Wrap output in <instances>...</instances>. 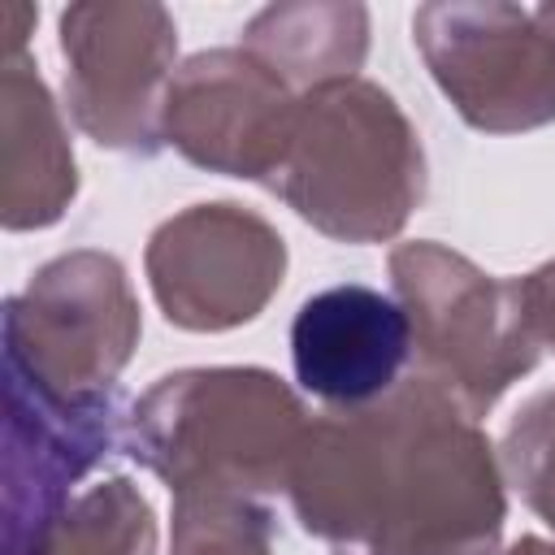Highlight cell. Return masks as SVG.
I'll return each instance as SVG.
<instances>
[{"mask_svg":"<svg viewBox=\"0 0 555 555\" xmlns=\"http://www.w3.org/2000/svg\"><path fill=\"white\" fill-rule=\"evenodd\" d=\"M525 291V299H533V321H542V330L555 338V264L551 269H542V273H533V282H525L520 286Z\"/></svg>","mask_w":555,"mask_h":555,"instance_id":"10","label":"cell"},{"mask_svg":"<svg viewBox=\"0 0 555 555\" xmlns=\"http://www.w3.org/2000/svg\"><path fill=\"white\" fill-rule=\"evenodd\" d=\"M291 117L295 108L282 100L278 69L238 52L195 56L178 87H169L165 104L169 139L191 160L238 178H264L278 169Z\"/></svg>","mask_w":555,"mask_h":555,"instance_id":"8","label":"cell"},{"mask_svg":"<svg viewBox=\"0 0 555 555\" xmlns=\"http://www.w3.org/2000/svg\"><path fill=\"white\" fill-rule=\"evenodd\" d=\"M165 317L191 330H221L256 317L282 278V238L234 204H204L169 221L147 251Z\"/></svg>","mask_w":555,"mask_h":555,"instance_id":"4","label":"cell"},{"mask_svg":"<svg viewBox=\"0 0 555 555\" xmlns=\"http://www.w3.org/2000/svg\"><path fill=\"white\" fill-rule=\"evenodd\" d=\"M291 494L334 555H490L503 525L490 447L434 382L317 425Z\"/></svg>","mask_w":555,"mask_h":555,"instance_id":"1","label":"cell"},{"mask_svg":"<svg viewBox=\"0 0 555 555\" xmlns=\"http://www.w3.org/2000/svg\"><path fill=\"white\" fill-rule=\"evenodd\" d=\"M61 52L78 121L108 147L152 152L156 87L173 56L169 17L160 9L78 4L61 17Z\"/></svg>","mask_w":555,"mask_h":555,"instance_id":"5","label":"cell"},{"mask_svg":"<svg viewBox=\"0 0 555 555\" xmlns=\"http://www.w3.org/2000/svg\"><path fill=\"white\" fill-rule=\"evenodd\" d=\"M395 282L412 308L408 321L425 334V364L442 373L438 386H455L468 412L490 408L499 395L468 330H477L507 356L533 364L538 351L525 334L529 317H520V286L490 282L468 260L447 256L438 247H403L395 256Z\"/></svg>","mask_w":555,"mask_h":555,"instance_id":"6","label":"cell"},{"mask_svg":"<svg viewBox=\"0 0 555 555\" xmlns=\"http://www.w3.org/2000/svg\"><path fill=\"white\" fill-rule=\"evenodd\" d=\"M408 356V308L364 282L317 291L291 321L295 377L308 395L334 408H369L386 399L399 386Z\"/></svg>","mask_w":555,"mask_h":555,"instance_id":"7","label":"cell"},{"mask_svg":"<svg viewBox=\"0 0 555 555\" xmlns=\"http://www.w3.org/2000/svg\"><path fill=\"white\" fill-rule=\"evenodd\" d=\"M416 39L473 126L516 130L555 117V9L429 4L416 13Z\"/></svg>","mask_w":555,"mask_h":555,"instance_id":"3","label":"cell"},{"mask_svg":"<svg viewBox=\"0 0 555 555\" xmlns=\"http://www.w3.org/2000/svg\"><path fill=\"white\" fill-rule=\"evenodd\" d=\"M134 338V308L117 260L65 256L48 264L4 317L9 369L65 403L104 399Z\"/></svg>","mask_w":555,"mask_h":555,"instance_id":"2","label":"cell"},{"mask_svg":"<svg viewBox=\"0 0 555 555\" xmlns=\"http://www.w3.org/2000/svg\"><path fill=\"white\" fill-rule=\"evenodd\" d=\"M507 455L529 503L555 525V421L542 395L525 408V416H516L507 434Z\"/></svg>","mask_w":555,"mask_h":555,"instance_id":"9","label":"cell"},{"mask_svg":"<svg viewBox=\"0 0 555 555\" xmlns=\"http://www.w3.org/2000/svg\"><path fill=\"white\" fill-rule=\"evenodd\" d=\"M512 555H555V546H546V542H538V538H525V542H516Z\"/></svg>","mask_w":555,"mask_h":555,"instance_id":"11","label":"cell"}]
</instances>
